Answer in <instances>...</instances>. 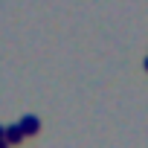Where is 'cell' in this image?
Returning <instances> with one entry per match:
<instances>
[{"mask_svg":"<svg viewBox=\"0 0 148 148\" xmlns=\"http://www.w3.org/2000/svg\"><path fill=\"white\" fill-rule=\"evenodd\" d=\"M0 136H6V131H3V128H0Z\"/></svg>","mask_w":148,"mask_h":148,"instance_id":"obj_3","label":"cell"},{"mask_svg":"<svg viewBox=\"0 0 148 148\" xmlns=\"http://www.w3.org/2000/svg\"><path fill=\"white\" fill-rule=\"evenodd\" d=\"M21 128H23V134H35V131H38V119H35V116H26V119L21 122Z\"/></svg>","mask_w":148,"mask_h":148,"instance_id":"obj_2","label":"cell"},{"mask_svg":"<svg viewBox=\"0 0 148 148\" xmlns=\"http://www.w3.org/2000/svg\"><path fill=\"white\" fill-rule=\"evenodd\" d=\"M6 139H9V142H21V139H23V128H21V125L6 128Z\"/></svg>","mask_w":148,"mask_h":148,"instance_id":"obj_1","label":"cell"}]
</instances>
